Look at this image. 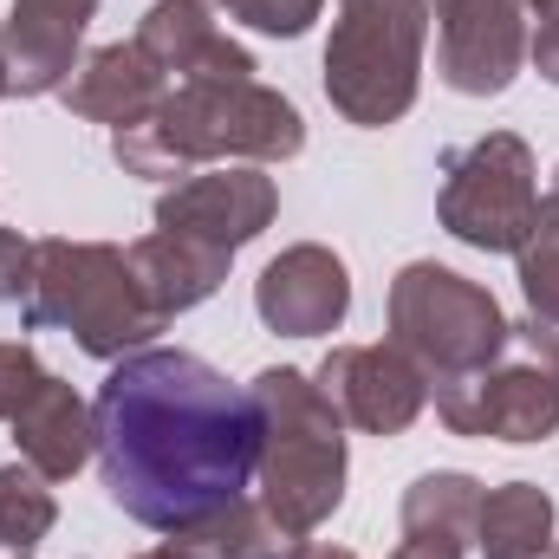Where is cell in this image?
<instances>
[{
	"label": "cell",
	"mask_w": 559,
	"mask_h": 559,
	"mask_svg": "<svg viewBox=\"0 0 559 559\" xmlns=\"http://www.w3.org/2000/svg\"><path fill=\"white\" fill-rule=\"evenodd\" d=\"M105 495L150 534H189L254 488L261 417L241 384L176 345L111 365L92 397Z\"/></svg>",
	"instance_id": "1"
},
{
	"label": "cell",
	"mask_w": 559,
	"mask_h": 559,
	"mask_svg": "<svg viewBox=\"0 0 559 559\" xmlns=\"http://www.w3.org/2000/svg\"><path fill=\"white\" fill-rule=\"evenodd\" d=\"M306 150V118L299 105L261 85V79H195V85H169V98L131 124L111 131V156L150 176V182H176L195 176L202 163H286Z\"/></svg>",
	"instance_id": "2"
},
{
	"label": "cell",
	"mask_w": 559,
	"mask_h": 559,
	"mask_svg": "<svg viewBox=\"0 0 559 559\" xmlns=\"http://www.w3.org/2000/svg\"><path fill=\"white\" fill-rule=\"evenodd\" d=\"M20 312L33 332H72V345L98 365H118V358L143 352L169 325L143 293L131 248L66 241V235L33 241V280H26Z\"/></svg>",
	"instance_id": "3"
},
{
	"label": "cell",
	"mask_w": 559,
	"mask_h": 559,
	"mask_svg": "<svg viewBox=\"0 0 559 559\" xmlns=\"http://www.w3.org/2000/svg\"><path fill=\"white\" fill-rule=\"evenodd\" d=\"M248 397L261 417V455H254L261 501L280 527H293L306 540L345 501V423L325 404L319 378H306L293 365H267L248 384Z\"/></svg>",
	"instance_id": "4"
},
{
	"label": "cell",
	"mask_w": 559,
	"mask_h": 559,
	"mask_svg": "<svg viewBox=\"0 0 559 559\" xmlns=\"http://www.w3.org/2000/svg\"><path fill=\"white\" fill-rule=\"evenodd\" d=\"M429 0H332L325 98L345 124L384 131L423 92Z\"/></svg>",
	"instance_id": "5"
},
{
	"label": "cell",
	"mask_w": 559,
	"mask_h": 559,
	"mask_svg": "<svg viewBox=\"0 0 559 559\" xmlns=\"http://www.w3.org/2000/svg\"><path fill=\"white\" fill-rule=\"evenodd\" d=\"M449 436L475 442H547L559 429V332L527 319H508V338L488 365L468 378L429 391Z\"/></svg>",
	"instance_id": "6"
},
{
	"label": "cell",
	"mask_w": 559,
	"mask_h": 559,
	"mask_svg": "<svg viewBox=\"0 0 559 559\" xmlns=\"http://www.w3.org/2000/svg\"><path fill=\"white\" fill-rule=\"evenodd\" d=\"M384 312H391V345L429 378V391L468 378L508 338V312L495 306V293L442 261H411L391 280Z\"/></svg>",
	"instance_id": "7"
},
{
	"label": "cell",
	"mask_w": 559,
	"mask_h": 559,
	"mask_svg": "<svg viewBox=\"0 0 559 559\" xmlns=\"http://www.w3.org/2000/svg\"><path fill=\"white\" fill-rule=\"evenodd\" d=\"M540 209V169L534 150L514 131H488L475 143L442 150V189H436V222L475 248V254H514L534 228Z\"/></svg>",
	"instance_id": "8"
},
{
	"label": "cell",
	"mask_w": 559,
	"mask_h": 559,
	"mask_svg": "<svg viewBox=\"0 0 559 559\" xmlns=\"http://www.w3.org/2000/svg\"><path fill=\"white\" fill-rule=\"evenodd\" d=\"M436 20V79L455 98H501L527 66V7L521 0H429Z\"/></svg>",
	"instance_id": "9"
},
{
	"label": "cell",
	"mask_w": 559,
	"mask_h": 559,
	"mask_svg": "<svg viewBox=\"0 0 559 559\" xmlns=\"http://www.w3.org/2000/svg\"><path fill=\"white\" fill-rule=\"evenodd\" d=\"M280 215V189L261 163H222V169H195L182 182H169L156 195V228L163 235H189L209 241L222 254H241L248 241H261Z\"/></svg>",
	"instance_id": "10"
},
{
	"label": "cell",
	"mask_w": 559,
	"mask_h": 559,
	"mask_svg": "<svg viewBox=\"0 0 559 559\" xmlns=\"http://www.w3.org/2000/svg\"><path fill=\"white\" fill-rule=\"evenodd\" d=\"M338 423L365 436H404L429 404V378L384 338V345H332L325 365L312 371Z\"/></svg>",
	"instance_id": "11"
},
{
	"label": "cell",
	"mask_w": 559,
	"mask_h": 559,
	"mask_svg": "<svg viewBox=\"0 0 559 559\" xmlns=\"http://www.w3.org/2000/svg\"><path fill=\"white\" fill-rule=\"evenodd\" d=\"M254 312L267 332H286V338H325L345 325L352 312V274L332 248L319 241H299L274 254L261 280H254Z\"/></svg>",
	"instance_id": "12"
},
{
	"label": "cell",
	"mask_w": 559,
	"mask_h": 559,
	"mask_svg": "<svg viewBox=\"0 0 559 559\" xmlns=\"http://www.w3.org/2000/svg\"><path fill=\"white\" fill-rule=\"evenodd\" d=\"M92 13H98V0H13L0 20L7 85L20 98L66 92V79L79 72V46H85Z\"/></svg>",
	"instance_id": "13"
},
{
	"label": "cell",
	"mask_w": 559,
	"mask_h": 559,
	"mask_svg": "<svg viewBox=\"0 0 559 559\" xmlns=\"http://www.w3.org/2000/svg\"><path fill=\"white\" fill-rule=\"evenodd\" d=\"M138 52L169 79V85H195V79H254V52L235 46L215 20L209 0H156L138 20Z\"/></svg>",
	"instance_id": "14"
},
{
	"label": "cell",
	"mask_w": 559,
	"mask_h": 559,
	"mask_svg": "<svg viewBox=\"0 0 559 559\" xmlns=\"http://www.w3.org/2000/svg\"><path fill=\"white\" fill-rule=\"evenodd\" d=\"M13 442H20V462L26 468H39L46 481H72L92 455H98V423H92V404L66 384V378H52V371H39V384L20 397V411H13Z\"/></svg>",
	"instance_id": "15"
},
{
	"label": "cell",
	"mask_w": 559,
	"mask_h": 559,
	"mask_svg": "<svg viewBox=\"0 0 559 559\" xmlns=\"http://www.w3.org/2000/svg\"><path fill=\"white\" fill-rule=\"evenodd\" d=\"M59 98H66V111L85 118V124L131 131V124H143V118L169 98V79L143 59L138 39H131V46H98V52H85Z\"/></svg>",
	"instance_id": "16"
},
{
	"label": "cell",
	"mask_w": 559,
	"mask_h": 559,
	"mask_svg": "<svg viewBox=\"0 0 559 559\" xmlns=\"http://www.w3.org/2000/svg\"><path fill=\"white\" fill-rule=\"evenodd\" d=\"M228 261L235 254H222L209 241H189V235H163V228H150L143 241H131V267H138L143 293H150V306L163 319L215 299V286L228 280Z\"/></svg>",
	"instance_id": "17"
},
{
	"label": "cell",
	"mask_w": 559,
	"mask_h": 559,
	"mask_svg": "<svg viewBox=\"0 0 559 559\" xmlns=\"http://www.w3.org/2000/svg\"><path fill=\"white\" fill-rule=\"evenodd\" d=\"M481 481L462 468H429L404 488V540L411 547H442V554H468L475 547V521H481Z\"/></svg>",
	"instance_id": "18"
},
{
	"label": "cell",
	"mask_w": 559,
	"mask_h": 559,
	"mask_svg": "<svg viewBox=\"0 0 559 559\" xmlns=\"http://www.w3.org/2000/svg\"><path fill=\"white\" fill-rule=\"evenodd\" d=\"M554 547V495L540 481H501L481 495L475 554L481 559H540Z\"/></svg>",
	"instance_id": "19"
},
{
	"label": "cell",
	"mask_w": 559,
	"mask_h": 559,
	"mask_svg": "<svg viewBox=\"0 0 559 559\" xmlns=\"http://www.w3.org/2000/svg\"><path fill=\"white\" fill-rule=\"evenodd\" d=\"M169 540H182L202 559H299V547H306L293 527H280L267 514L261 495H241L222 514H209V521H195L189 534H169Z\"/></svg>",
	"instance_id": "20"
},
{
	"label": "cell",
	"mask_w": 559,
	"mask_h": 559,
	"mask_svg": "<svg viewBox=\"0 0 559 559\" xmlns=\"http://www.w3.org/2000/svg\"><path fill=\"white\" fill-rule=\"evenodd\" d=\"M59 521V501H52V481L26 462H0V540L7 547H39Z\"/></svg>",
	"instance_id": "21"
},
{
	"label": "cell",
	"mask_w": 559,
	"mask_h": 559,
	"mask_svg": "<svg viewBox=\"0 0 559 559\" xmlns=\"http://www.w3.org/2000/svg\"><path fill=\"white\" fill-rule=\"evenodd\" d=\"M514 267H521V299L540 325H559V195H547L534 209V228L527 241L514 248Z\"/></svg>",
	"instance_id": "22"
},
{
	"label": "cell",
	"mask_w": 559,
	"mask_h": 559,
	"mask_svg": "<svg viewBox=\"0 0 559 559\" xmlns=\"http://www.w3.org/2000/svg\"><path fill=\"white\" fill-rule=\"evenodd\" d=\"M241 26H254V33H274V39H299L312 20H319V7L325 0H222Z\"/></svg>",
	"instance_id": "23"
},
{
	"label": "cell",
	"mask_w": 559,
	"mask_h": 559,
	"mask_svg": "<svg viewBox=\"0 0 559 559\" xmlns=\"http://www.w3.org/2000/svg\"><path fill=\"white\" fill-rule=\"evenodd\" d=\"M39 371H46V365L33 358V345H26V338H0V423L20 411V397L39 384Z\"/></svg>",
	"instance_id": "24"
},
{
	"label": "cell",
	"mask_w": 559,
	"mask_h": 559,
	"mask_svg": "<svg viewBox=\"0 0 559 559\" xmlns=\"http://www.w3.org/2000/svg\"><path fill=\"white\" fill-rule=\"evenodd\" d=\"M26 280H33V241L0 222V306L26 299Z\"/></svg>",
	"instance_id": "25"
},
{
	"label": "cell",
	"mask_w": 559,
	"mask_h": 559,
	"mask_svg": "<svg viewBox=\"0 0 559 559\" xmlns=\"http://www.w3.org/2000/svg\"><path fill=\"white\" fill-rule=\"evenodd\" d=\"M527 66H534L547 85H559V20H540V26L527 33Z\"/></svg>",
	"instance_id": "26"
},
{
	"label": "cell",
	"mask_w": 559,
	"mask_h": 559,
	"mask_svg": "<svg viewBox=\"0 0 559 559\" xmlns=\"http://www.w3.org/2000/svg\"><path fill=\"white\" fill-rule=\"evenodd\" d=\"M391 559H462V554H442V547H411V540H404Z\"/></svg>",
	"instance_id": "27"
},
{
	"label": "cell",
	"mask_w": 559,
	"mask_h": 559,
	"mask_svg": "<svg viewBox=\"0 0 559 559\" xmlns=\"http://www.w3.org/2000/svg\"><path fill=\"white\" fill-rule=\"evenodd\" d=\"M299 559H358L352 547H299Z\"/></svg>",
	"instance_id": "28"
},
{
	"label": "cell",
	"mask_w": 559,
	"mask_h": 559,
	"mask_svg": "<svg viewBox=\"0 0 559 559\" xmlns=\"http://www.w3.org/2000/svg\"><path fill=\"white\" fill-rule=\"evenodd\" d=\"M527 13H540V20H559V0H521Z\"/></svg>",
	"instance_id": "29"
},
{
	"label": "cell",
	"mask_w": 559,
	"mask_h": 559,
	"mask_svg": "<svg viewBox=\"0 0 559 559\" xmlns=\"http://www.w3.org/2000/svg\"><path fill=\"white\" fill-rule=\"evenodd\" d=\"M0 559H33V554H26V547H7V540H0Z\"/></svg>",
	"instance_id": "30"
},
{
	"label": "cell",
	"mask_w": 559,
	"mask_h": 559,
	"mask_svg": "<svg viewBox=\"0 0 559 559\" xmlns=\"http://www.w3.org/2000/svg\"><path fill=\"white\" fill-rule=\"evenodd\" d=\"M0 98H13V85H7V66H0Z\"/></svg>",
	"instance_id": "31"
},
{
	"label": "cell",
	"mask_w": 559,
	"mask_h": 559,
	"mask_svg": "<svg viewBox=\"0 0 559 559\" xmlns=\"http://www.w3.org/2000/svg\"><path fill=\"white\" fill-rule=\"evenodd\" d=\"M540 559H559V554H554V547H547V554H540Z\"/></svg>",
	"instance_id": "32"
},
{
	"label": "cell",
	"mask_w": 559,
	"mask_h": 559,
	"mask_svg": "<svg viewBox=\"0 0 559 559\" xmlns=\"http://www.w3.org/2000/svg\"><path fill=\"white\" fill-rule=\"evenodd\" d=\"M554 195H559V169H554Z\"/></svg>",
	"instance_id": "33"
}]
</instances>
